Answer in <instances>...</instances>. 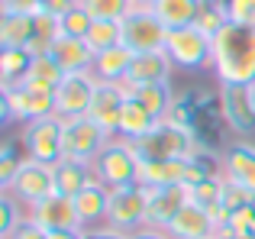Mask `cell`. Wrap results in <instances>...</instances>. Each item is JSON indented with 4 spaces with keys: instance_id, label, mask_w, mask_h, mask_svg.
Segmentation results:
<instances>
[{
    "instance_id": "cell-22",
    "label": "cell",
    "mask_w": 255,
    "mask_h": 239,
    "mask_svg": "<svg viewBox=\"0 0 255 239\" xmlns=\"http://www.w3.org/2000/svg\"><path fill=\"white\" fill-rule=\"evenodd\" d=\"M223 184H226L223 175H207V178H200L197 184H191V201L200 204V207L213 217L217 227H226V220H230V210H226V204H223Z\"/></svg>"
},
{
    "instance_id": "cell-27",
    "label": "cell",
    "mask_w": 255,
    "mask_h": 239,
    "mask_svg": "<svg viewBox=\"0 0 255 239\" xmlns=\"http://www.w3.org/2000/svg\"><path fill=\"white\" fill-rule=\"evenodd\" d=\"M152 13L165 23V29H184L197 19V0H155Z\"/></svg>"
},
{
    "instance_id": "cell-40",
    "label": "cell",
    "mask_w": 255,
    "mask_h": 239,
    "mask_svg": "<svg viewBox=\"0 0 255 239\" xmlns=\"http://www.w3.org/2000/svg\"><path fill=\"white\" fill-rule=\"evenodd\" d=\"M84 239H129V233H123V230L110 227V223H100V227L84 230Z\"/></svg>"
},
{
    "instance_id": "cell-32",
    "label": "cell",
    "mask_w": 255,
    "mask_h": 239,
    "mask_svg": "<svg viewBox=\"0 0 255 239\" xmlns=\"http://www.w3.org/2000/svg\"><path fill=\"white\" fill-rule=\"evenodd\" d=\"M23 220H26V207L10 191H0V239H10Z\"/></svg>"
},
{
    "instance_id": "cell-12",
    "label": "cell",
    "mask_w": 255,
    "mask_h": 239,
    "mask_svg": "<svg viewBox=\"0 0 255 239\" xmlns=\"http://www.w3.org/2000/svg\"><path fill=\"white\" fill-rule=\"evenodd\" d=\"M220 107L233 136H255V104L249 97V84H220Z\"/></svg>"
},
{
    "instance_id": "cell-7",
    "label": "cell",
    "mask_w": 255,
    "mask_h": 239,
    "mask_svg": "<svg viewBox=\"0 0 255 239\" xmlns=\"http://www.w3.org/2000/svg\"><path fill=\"white\" fill-rule=\"evenodd\" d=\"M145 214H149V191L145 184H123V188H110V207H107V223L123 233H136L145 227Z\"/></svg>"
},
{
    "instance_id": "cell-29",
    "label": "cell",
    "mask_w": 255,
    "mask_h": 239,
    "mask_svg": "<svg viewBox=\"0 0 255 239\" xmlns=\"http://www.w3.org/2000/svg\"><path fill=\"white\" fill-rule=\"evenodd\" d=\"M29 65H32L29 49H0V88H16V84H23Z\"/></svg>"
},
{
    "instance_id": "cell-18",
    "label": "cell",
    "mask_w": 255,
    "mask_h": 239,
    "mask_svg": "<svg viewBox=\"0 0 255 239\" xmlns=\"http://www.w3.org/2000/svg\"><path fill=\"white\" fill-rule=\"evenodd\" d=\"M223 175L255 194V145L252 142L239 139V142L226 145V152H223Z\"/></svg>"
},
{
    "instance_id": "cell-45",
    "label": "cell",
    "mask_w": 255,
    "mask_h": 239,
    "mask_svg": "<svg viewBox=\"0 0 255 239\" xmlns=\"http://www.w3.org/2000/svg\"><path fill=\"white\" fill-rule=\"evenodd\" d=\"M49 239H84V230H55L49 233Z\"/></svg>"
},
{
    "instance_id": "cell-34",
    "label": "cell",
    "mask_w": 255,
    "mask_h": 239,
    "mask_svg": "<svg viewBox=\"0 0 255 239\" xmlns=\"http://www.w3.org/2000/svg\"><path fill=\"white\" fill-rule=\"evenodd\" d=\"M81 6L94 19H123L136 6V0H81Z\"/></svg>"
},
{
    "instance_id": "cell-44",
    "label": "cell",
    "mask_w": 255,
    "mask_h": 239,
    "mask_svg": "<svg viewBox=\"0 0 255 239\" xmlns=\"http://www.w3.org/2000/svg\"><path fill=\"white\" fill-rule=\"evenodd\" d=\"M217 239H255L252 233H243V230H233V227H217Z\"/></svg>"
},
{
    "instance_id": "cell-33",
    "label": "cell",
    "mask_w": 255,
    "mask_h": 239,
    "mask_svg": "<svg viewBox=\"0 0 255 239\" xmlns=\"http://www.w3.org/2000/svg\"><path fill=\"white\" fill-rule=\"evenodd\" d=\"M26 152H19L16 142H3V149H0V191H6L13 184V178H16V171L23 168L26 162Z\"/></svg>"
},
{
    "instance_id": "cell-19",
    "label": "cell",
    "mask_w": 255,
    "mask_h": 239,
    "mask_svg": "<svg viewBox=\"0 0 255 239\" xmlns=\"http://www.w3.org/2000/svg\"><path fill=\"white\" fill-rule=\"evenodd\" d=\"M165 230H168L174 239H210L217 233V223H213V217L207 214L200 204L187 201L184 207H181V214L174 217Z\"/></svg>"
},
{
    "instance_id": "cell-37",
    "label": "cell",
    "mask_w": 255,
    "mask_h": 239,
    "mask_svg": "<svg viewBox=\"0 0 255 239\" xmlns=\"http://www.w3.org/2000/svg\"><path fill=\"white\" fill-rule=\"evenodd\" d=\"M226 227L243 230V233H252L255 236V201L246 204V207H239V210H233L230 220H226Z\"/></svg>"
},
{
    "instance_id": "cell-4",
    "label": "cell",
    "mask_w": 255,
    "mask_h": 239,
    "mask_svg": "<svg viewBox=\"0 0 255 239\" xmlns=\"http://www.w3.org/2000/svg\"><path fill=\"white\" fill-rule=\"evenodd\" d=\"M91 168H94V178H97L100 184H107V188H123V184H136L139 181L142 162H139V155H136V149H132L129 139L113 136L110 142L104 145V152L94 158Z\"/></svg>"
},
{
    "instance_id": "cell-11",
    "label": "cell",
    "mask_w": 255,
    "mask_h": 239,
    "mask_svg": "<svg viewBox=\"0 0 255 239\" xmlns=\"http://www.w3.org/2000/svg\"><path fill=\"white\" fill-rule=\"evenodd\" d=\"M19 139H23V152L29 158L55 165L62 158V117H45L36 120V123H26Z\"/></svg>"
},
{
    "instance_id": "cell-38",
    "label": "cell",
    "mask_w": 255,
    "mask_h": 239,
    "mask_svg": "<svg viewBox=\"0 0 255 239\" xmlns=\"http://www.w3.org/2000/svg\"><path fill=\"white\" fill-rule=\"evenodd\" d=\"M226 6H230V19L233 23L255 26V0H226Z\"/></svg>"
},
{
    "instance_id": "cell-26",
    "label": "cell",
    "mask_w": 255,
    "mask_h": 239,
    "mask_svg": "<svg viewBox=\"0 0 255 239\" xmlns=\"http://www.w3.org/2000/svg\"><path fill=\"white\" fill-rule=\"evenodd\" d=\"M155 123H158V120L152 117L149 110L142 107V104L132 101V97H126L123 114H120V132H117V136H120V139H129V142H136V139H142Z\"/></svg>"
},
{
    "instance_id": "cell-24",
    "label": "cell",
    "mask_w": 255,
    "mask_h": 239,
    "mask_svg": "<svg viewBox=\"0 0 255 239\" xmlns=\"http://www.w3.org/2000/svg\"><path fill=\"white\" fill-rule=\"evenodd\" d=\"M52 168H55V191H58V194L75 197L81 188H87V184L94 181V168L87 162H75V158L62 155Z\"/></svg>"
},
{
    "instance_id": "cell-6",
    "label": "cell",
    "mask_w": 255,
    "mask_h": 239,
    "mask_svg": "<svg viewBox=\"0 0 255 239\" xmlns=\"http://www.w3.org/2000/svg\"><path fill=\"white\" fill-rule=\"evenodd\" d=\"M165 52H168V58H171L174 68H181V71H200V68H210L213 39L207 36V32H200L197 26L168 29Z\"/></svg>"
},
{
    "instance_id": "cell-42",
    "label": "cell",
    "mask_w": 255,
    "mask_h": 239,
    "mask_svg": "<svg viewBox=\"0 0 255 239\" xmlns=\"http://www.w3.org/2000/svg\"><path fill=\"white\" fill-rule=\"evenodd\" d=\"M10 239H49V230H42L39 223H32L29 217H26V220L19 223V230H16Z\"/></svg>"
},
{
    "instance_id": "cell-46",
    "label": "cell",
    "mask_w": 255,
    "mask_h": 239,
    "mask_svg": "<svg viewBox=\"0 0 255 239\" xmlns=\"http://www.w3.org/2000/svg\"><path fill=\"white\" fill-rule=\"evenodd\" d=\"M136 3H139V6H152V3H155V0H136Z\"/></svg>"
},
{
    "instance_id": "cell-39",
    "label": "cell",
    "mask_w": 255,
    "mask_h": 239,
    "mask_svg": "<svg viewBox=\"0 0 255 239\" xmlns=\"http://www.w3.org/2000/svg\"><path fill=\"white\" fill-rule=\"evenodd\" d=\"M75 6H81V0H42V3H39V10H42V13H52V16L62 19L65 13H71Z\"/></svg>"
},
{
    "instance_id": "cell-1",
    "label": "cell",
    "mask_w": 255,
    "mask_h": 239,
    "mask_svg": "<svg viewBox=\"0 0 255 239\" xmlns=\"http://www.w3.org/2000/svg\"><path fill=\"white\" fill-rule=\"evenodd\" d=\"M210 68L220 84H252L255 81V26L230 19L213 36Z\"/></svg>"
},
{
    "instance_id": "cell-36",
    "label": "cell",
    "mask_w": 255,
    "mask_h": 239,
    "mask_svg": "<svg viewBox=\"0 0 255 239\" xmlns=\"http://www.w3.org/2000/svg\"><path fill=\"white\" fill-rule=\"evenodd\" d=\"M223 204H226V210H230V214H233V210H239V207H246V204H252L255 201V194H252V191H246L243 188V184H236V181H230V178H226L223 175Z\"/></svg>"
},
{
    "instance_id": "cell-48",
    "label": "cell",
    "mask_w": 255,
    "mask_h": 239,
    "mask_svg": "<svg viewBox=\"0 0 255 239\" xmlns=\"http://www.w3.org/2000/svg\"><path fill=\"white\" fill-rule=\"evenodd\" d=\"M210 239H217V236H210Z\"/></svg>"
},
{
    "instance_id": "cell-47",
    "label": "cell",
    "mask_w": 255,
    "mask_h": 239,
    "mask_svg": "<svg viewBox=\"0 0 255 239\" xmlns=\"http://www.w3.org/2000/svg\"><path fill=\"white\" fill-rule=\"evenodd\" d=\"M249 97H252V104H255V81L249 84Z\"/></svg>"
},
{
    "instance_id": "cell-16",
    "label": "cell",
    "mask_w": 255,
    "mask_h": 239,
    "mask_svg": "<svg viewBox=\"0 0 255 239\" xmlns=\"http://www.w3.org/2000/svg\"><path fill=\"white\" fill-rule=\"evenodd\" d=\"M174 75V65L168 58V52L165 49H155V52H136V58H132V68L129 75H126V88H132V84H168Z\"/></svg>"
},
{
    "instance_id": "cell-23",
    "label": "cell",
    "mask_w": 255,
    "mask_h": 239,
    "mask_svg": "<svg viewBox=\"0 0 255 239\" xmlns=\"http://www.w3.org/2000/svg\"><path fill=\"white\" fill-rule=\"evenodd\" d=\"M36 39V13H0V49H29Z\"/></svg>"
},
{
    "instance_id": "cell-17",
    "label": "cell",
    "mask_w": 255,
    "mask_h": 239,
    "mask_svg": "<svg viewBox=\"0 0 255 239\" xmlns=\"http://www.w3.org/2000/svg\"><path fill=\"white\" fill-rule=\"evenodd\" d=\"M75 210H78V220H81L84 230L91 227H100V223H107V207H110V188L107 184H100L97 178H94L87 188H81L75 197Z\"/></svg>"
},
{
    "instance_id": "cell-31",
    "label": "cell",
    "mask_w": 255,
    "mask_h": 239,
    "mask_svg": "<svg viewBox=\"0 0 255 239\" xmlns=\"http://www.w3.org/2000/svg\"><path fill=\"white\" fill-rule=\"evenodd\" d=\"M87 42H91L94 52H104L110 45L123 42V23L120 19H94L91 32H87Z\"/></svg>"
},
{
    "instance_id": "cell-13",
    "label": "cell",
    "mask_w": 255,
    "mask_h": 239,
    "mask_svg": "<svg viewBox=\"0 0 255 239\" xmlns=\"http://www.w3.org/2000/svg\"><path fill=\"white\" fill-rule=\"evenodd\" d=\"M26 217H29L32 223H39L42 230H49V233H55V230H84L81 220H78V210H75V201H71L68 194H49L42 197L39 204H32L29 210H26Z\"/></svg>"
},
{
    "instance_id": "cell-41",
    "label": "cell",
    "mask_w": 255,
    "mask_h": 239,
    "mask_svg": "<svg viewBox=\"0 0 255 239\" xmlns=\"http://www.w3.org/2000/svg\"><path fill=\"white\" fill-rule=\"evenodd\" d=\"M42 0H0V13H39Z\"/></svg>"
},
{
    "instance_id": "cell-35",
    "label": "cell",
    "mask_w": 255,
    "mask_h": 239,
    "mask_svg": "<svg viewBox=\"0 0 255 239\" xmlns=\"http://www.w3.org/2000/svg\"><path fill=\"white\" fill-rule=\"evenodd\" d=\"M91 26H94V16L84 10V6H75L71 13H65V16L58 19V29H62V36H75V39H87Z\"/></svg>"
},
{
    "instance_id": "cell-9",
    "label": "cell",
    "mask_w": 255,
    "mask_h": 239,
    "mask_svg": "<svg viewBox=\"0 0 255 239\" xmlns=\"http://www.w3.org/2000/svg\"><path fill=\"white\" fill-rule=\"evenodd\" d=\"M6 191L29 210L32 204H39L42 197L55 194V168H52L49 162H39V158H26L23 168L16 171V178H13V184Z\"/></svg>"
},
{
    "instance_id": "cell-5",
    "label": "cell",
    "mask_w": 255,
    "mask_h": 239,
    "mask_svg": "<svg viewBox=\"0 0 255 239\" xmlns=\"http://www.w3.org/2000/svg\"><path fill=\"white\" fill-rule=\"evenodd\" d=\"M110 132L91 117H65L62 120V155L75 158V162L94 165V158L104 152V145L110 142Z\"/></svg>"
},
{
    "instance_id": "cell-30",
    "label": "cell",
    "mask_w": 255,
    "mask_h": 239,
    "mask_svg": "<svg viewBox=\"0 0 255 239\" xmlns=\"http://www.w3.org/2000/svg\"><path fill=\"white\" fill-rule=\"evenodd\" d=\"M226 23H230V6H226V0H197V19H194V26H197L200 32H207V36L213 39Z\"/></svg>"
},
{
    "instance_id": "cell-28",
    "label": "cell",
    "mask_w": 255,
    "mask_h": 239,
    "mask_svg": "<svg viewBox=\"0 0 255 239\" xmlns=\"http://www.w3.org/2000/svg\"><path fill=\"white\" fill-rule=\"evenodd\" d=\"M65 75H68V71H65L62 65H58L55 58L45 52V55H32V65H29V71H26V81H23V84H32V88H45V91H55L58 84L65 81Z\"/></svg>"
},
{
    "instance_id": "cell-10",
    "label": "cell",
    "mask_w": 255,
    "mask_h": 239,
    "mask_svg": "<svg viewBox=\"0 0 255 239\" xmlns=\"http://www.w3.org/2000/svg\"><path fill=\"white\" fill-rule=\"evenodd\" d=\"M97 75L94 71H68L65 81L55 88V114L58 117H84L91 110L94 91H97Z\"/></svg>"
},
{
    "instance_id": "cell-2",
    "label": "cell",
    "mask_w": 255,
    "mask_h": 239,
    "mask_svg": "<svg viewBox=\"0 0 255 239\" xmlns=\"http://www.w3.org/2000/svg\"><path fill=\"white\" fill-rule=\"evenodd\" d=\"M139 162H165V158H191L200 149L191 129L171 123V120H158L142 139L132 142Z\"/></svg>"
},
{
    "instance_id": "cell-43",
    "label": "cell",
    "mask_w": 255,
    "mask_h": 239,
    "mask_svg": "<svg viewBox=\"0 0 255 239\" xmlns=\"http://www.w3.org/2000/svg\"><path fill=\"white\" fill-rule=\"evenodd\" d=\"M129 239H174L168 230H158V227H142L136 233H129Z\"/></svg>"
},
{
    "instance_id": "cell-14",
    "label": "cell",
    "mask_w": 255,
    "mask_h": 239,
    "mask_svg": "<svg viewBox=\"0 0 255 239\" xmlns=\"http://www.w3.org/2000/svg\"><path fill=\"white\" fill-rule=\"evenodd\" d=\"M149 191V214H145V227L165 230L174 217L181 214L187 201H191V188L187 184H162V188H145Z\"/></svg>"
},
{
    "instance_id": "cell-3",
    "label": "cell",
    "mask_w": 255,
    "mask_h": 239,
    "mask_svg": "<svg viewBox=\"0 0 255 239\" xmlns=\"http://www.w3.org/2000/svg\"><path fill=\"white\" fill-rule=\"evenodd\" d=\"M0 123H36L55 114V91L32 88V84H16V88H0Z\"/></svg>"
},
{
    "instance_id": "cell-21",
    "label": "cell",
    "mask_w": 255,
    "mask_h": 239,
    "mask_svg": "<svg viewBox=\"0 0 255 239\" xmlns=\"http://www.w3.org/2000/svg\"><path fill=\"white\" fill-rule=\"evenodd\" d=\"M49 55L62 65L65 71H91L94 68V55L97 52L91 49L87 39H75V36H58L52 42Z\"/></svg>"
},
{
    "instance_id": "cell-20",
    "label": "cell",
    "mask_w": 255,
    "mask_h": 239,
    "mask_svg": "<svg viewBox=\"0 0 255 239\" xmlns=\"http://www.w3.org/2000/svg\"><path fill=\"white\" fill-rule=\"evenodd\" d=\"M132 58H136V52L129 49L126 42L120 45H110V49L97 52L94 55V75H97V81H110V84H123L126 75H129L132 68Z\"/></svg>"
},
{
    "instance_id": "cell-15",
    "label": "cell",
    "mask_w": 255,
    "mask_h": 239,
    "mask_svg": "<svg viewBox=\"0 0 255 239\" xmlns=\"http://www.w3.org/2000/svg\"><path fill=\"white\" fill-rule=\"evenodd\" d=\"M126 97H129V91H126L123 84L100 81L97 91H94V101H91V110H87V117L97 120V123L104 126L110 136H117V132H120V114H123Z\"/></svg>"
},
{
    "instance_id": "cell-8",
    "label": "cell",
    "mask_w": 255,
    "mask_h": 239,
    "mask_svg": "<svg viewBox=\"0 0 255 239\" xmlns=\"http://www.w3.org/2000/svg\"><path fill=\"white\" fill-rule=\"evenodd\" d=\"M123 42L129 45L132 52H155L165 49V39H168V29L165 23L152 13V6H132L123 19Z\"/></svg>"
},
{
    "instance_id": "cell-25",
    "label": "cell",
    "mask_w": 255,
    "mask_h": 239,
    "mask_svg": "<svg viewBox=\"0 0 255 239\" xmlns=\"http://www.w3.org/2000/svg\"><path fill=\"white\" fill-rule=\"evenodd\" d=\"M123 88H126V84H123ZM126 91H129L132 101H139L155 120H165V117H168L174 97H178L171 91V81L168 84H132V88H126Z\"/></svg>"
}]
</instances>
